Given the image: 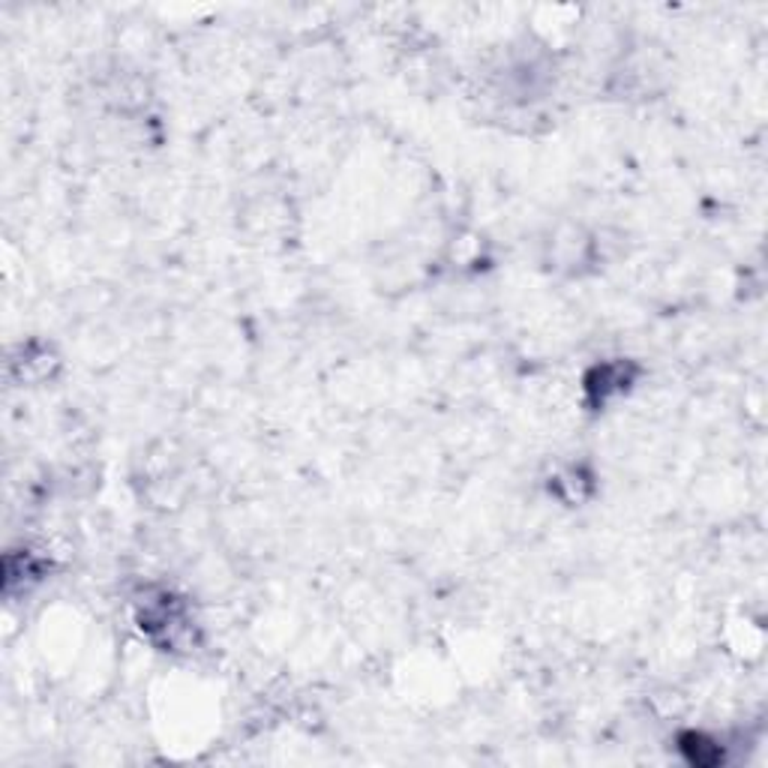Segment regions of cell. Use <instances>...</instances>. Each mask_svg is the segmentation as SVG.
Segmentation results:
<instances>
[{
  "label": "cell",
  "mask_w": 768,
  "mask_h": 768,
  "mask_svg": "<svg viewBox=\"0 0 768 768\" xmlns=\"http://www.w3.org/2000/svg\"><path fill=\"white\" fill-rule=\"evenodd\" d=\"M634 384V366L630 363H604V366H594L589 378H585V394L592 396L594 406H604L613 396H622L630 391Z\"/></svg>",
  "instance_id": "1"
}]
</instances>
